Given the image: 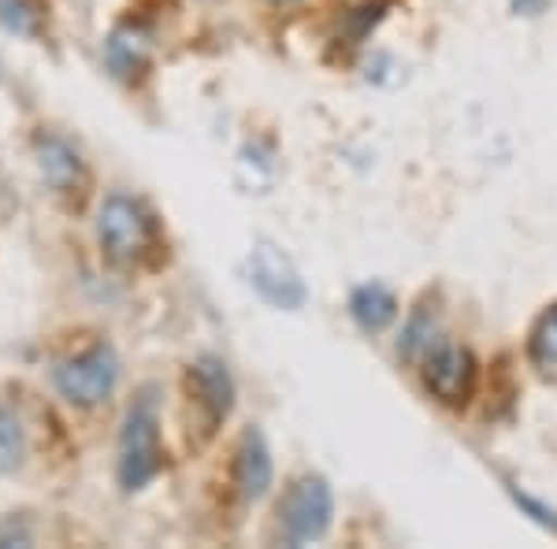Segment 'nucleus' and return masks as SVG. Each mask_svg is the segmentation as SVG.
Returning <instances> with one entry per match:
<instances>
[{
	"label": "nucleus",
	"instance_id": "f257e3e1",
	"mask_svg": "<svg viewBox=\"0 0 557 549\" xmlns=\"http://www.w3.org/2000/svg\"><path fill=\"white\" fill-rule=\"evenodd\" d=\"M160 467H164V457H160L157 404H152V398H141L131 404L120 431V486L127 494L141 490V486L157 479Z\"/></svg>",
	"mask_w": 557,
	"mask_h": 549
},
{
	"label": "nucleus",
	"instance_id": "f03ea898",
	"mask_svg": "<svg viewBox=\"0 0 557 549\" xmlns=\"http://www.w3.org/2000/svg\"><path fill=\"white\" fill-rule=\"evenodd\" d=\"M97 238H101V249L115 264H131L152 246L157 223H152L149 209L138 197L108 194L101 201V212H97Z\"/></svg>",
	"mask_w": 557,
	"mask_h": 549
},
{
	"label": "nucleus",
	"instance_id": "7ed1b4c3",
	"mask_svg": "<svg viewBox=\"0 0 557 549\" xmlns=\"http://www.w3.org/2000/svg\"><path fill=\"white\" fill-rule=\"evenodd\" d=\"M331 516H335V498L331 486L320 475H301L286 486L283 501H278V531L290 546L317 542L327 535Z\"/></svg>",
	"mask_w": 557,
	"mask_h": 549
},
{
	"label": "nucleus",
	"instance_id": "20e7f679",
	"mask_svg": "<svg viewBox=\"0 0 557 549\" xmlns=\"http://www.w3.org/2000/svg\"><path fill=\"white\" fill-rule=\"evenodd\" d=\"M115 379H120V360H115L108 346H94L52 367V386L71 404H86V409L89 404H101L115 390Z\"/></svg>",
	"mask_w": 557,
	"mask_h": 549
},
{
	"label": "nucleus",
	"instance_id": "39448f33",
	"mask_svg": "<svg viewBox=\"0 0 557 549\" xmlns=\"http://www.w3.org/2000/svg\"><path fill=\"white\" fill-rule=\"evenodd\" d=\"M420 372H424L428 394L443 404H465L475 390L472 349L454 346V341H438V346L420 360Z\"/></svg>",
	"mask_w": 557,
	"mask_h": 549
},
{
	"label": "nucleus",
	"instance_id": "423d86ee",
	"mask_svg": "<svg viewBox=\"0 0 557 549\" xmlns=\"http://www.w3.org/2000/svg\"><path fill=\"white\" fill-rule=\"evenodd\" d=\"M249 283L257 286V294L264 301L278 304V309H301L305 304V283L298 272L290 267V260L278 253L275 246H260L253 249V260H249Z\"/></svg>",
	"mask_w": 557,
	"mask_h": 549
},
{
	"label": "nucleus",
	"instance_id": "0eeeda50",
	"mask_svg": "<svg viewBox=\"0 0 557 549\" xmlns=\"http://www.w3.org/2000/svg\"><path fill=\"white\" fill-rule=\"evenodd\" d=\"M190 390L197 394V401L209 409V420L220 423L231 416L235 409V379H231L227 364L220 357H201L190 367Z\"/></svg>",
	"mask_w": 557,
	"mask_h": 549
},
{
	"label": "nucleus",
	"instance_id": "6e6552de",
	"mask_svg": "<svg viewBox=\"0 0 557 549\" xmlns=\"http://www.w3.org/2000/svg\"><path fill=\"white\" fill-rule=\"evenodd\" d=\"M235 486L246 501H260L272 486V453H268L260 431H246L235 453Z\"/></svg>",
	"mask_w": 557,
	"mask_h": 549
},
{
	"label": "nucleus",
	"instance_id": "1a4fd4ad",
	"mask_svg": "<svg viewBox=\"0 0 557 549\" xmlns=\"http://www.w3.org/2000/svg\"><path fill=\"white\" fill-rule=\"evenodd\" d=\"M349 316L368 335H380V330H386L398 320V297L386 290L383 283H364L349 294Z\"/></svg>",
	"mask_w": 557,
	"mask_h": 549
},
{
	"label": "nucleus",
	"instance_id": "9d476101",
	"mask_svg": "<svg viewBox=\"0 0 557 549\" xmlns=\"http://www.w3.org/2000/svg\"><path fill=\"white\" fill-rule=\"evenodd\" d=\"M149 60V34L134 30V26H123V30L112 34V41H108V67L115 71V75H134V71H141Z\"/></svg>",
	"mask_w": 557,
	"mask_h": 549
},
{
	"label": "nucleus",
	"instance_id": "9b49d317",
	"mask_svg": "<svg viewBox=\"0 0 557 549\" xmlns=\"http://www.w3.org/2000/svg\"><path fill=\"white\" fill-rule=\"evenodd\" d=\"M41 171L57 190H67L83 178V164H78V152H71V146L64 141H45L41 146Z\"/></svg>",
	"mask_w": 557,
	"mask_h": 549
},
{
	"label": "nucleus",
	"instance_id": "f8f14e48",
	"mask_svg": "<svg viewBox=\"0 0 557 549\" xmlns=\"http://www.w3.org/2000/svg\"><path fill=\"white\" fill-rule=\"evenodd\" d=\"M528 353L539 367H557V304L554 309H546L539 323L532 327V341H528Z\"/></svg>",
	"mask_w": 557,
	"mask_h": 549
},
{
	"label": "nucleus",
	"instance_id": "ddd939ff",
	"mask_svg": "<svg viewBox=\"0 0 557 549\" xmlns=\"http://www.w3.org/2000/svg\"><path fill=\"white\" fill-rule=\"evenodd\" d=\"M431 335H435V320H431L428 312H417V316L409 320L406 335H401V341H398V353L409 357V360H424L431 349L438 346Z\"/></svg>",
	"mask_w": 557,
	"mask_h": 549
},
{
	"label": "nucleus",
	"instance_id": "4468645a",
	"mask_svg": "<svg viewBox=\"0 0 557 549\" xmlns=\"http://www.w3.org/2000/svg\"><path fill=\"white\" fill-rule=\"evenodd\" d=\"M20 461H23V431L12 412L0 409V475L15 472Z\"/></svg>",
	"mask_w": 557,
	"mask_h": 549
},
{
	"label": "nucleus",
	"instance_id": "2eb2a0df",
	"mask_svg": "<svg viewBox=\"0 0 557 549\" xmlns=\"http://www.w3.org/2000/svg\"><path fill=\"white\" fill-rule=\"evenodd\" d=\"M0 26L12 34H34V8L26 0H0Z\"/></svg>",
	"mask_w": 557,
	"mask_h": 549
},
{
	"label": "nucleus",
	"instance_id": "dca6fc26",
	"mask_svg": "<svg viewBox=\"0 0 557 549\" xmlns=\"http://www.w3.org/2000/svg\"><path fill=\"white\" fill-rule=\"evenodd\" d=\"M509 498L517 501L520 509L528 512V516L535 520V524H543L546 531H554L557 535V509H546L543 501H535V498H528V494H520V490H513V486H509Z\"/></svg>",
	"mask_w": 557,
	"mask_h": 549
},
{
	"label": "nucleus",
	"instance_id": "f3484780",
	"mask_svg": "<svg viewBox=\"0 0 557 549\" xmlns=\"http://www.w3.org/2000/svg\"><path fill=\"white\" fill-rule=\"evenodd\" d=\"M275 4H290V0H275Z\"/></svg>",
	"mask_w": 557,
	"mask_h": 549
}]
</instances>
